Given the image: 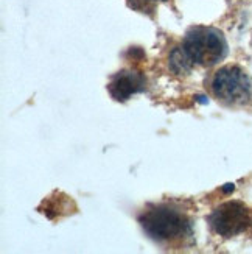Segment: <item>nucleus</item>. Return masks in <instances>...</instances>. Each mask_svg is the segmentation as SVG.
I'll use <instances>...</instances> for the list:
<instances>
[{
	"instance_id": "obj_5",
	"label": "nucleus",
	"mask_w": 252,
	"mask_h": 254,
	"mask_svg": "<svg viewBox=\"0 0 252 254\" xmlns=\"http://www.w3.org/2000/svg\"><path fill=\"white\" fill-rule=\"evenodd\" d=\"M107 89L115 100L125 102L133 94L145 89V78L137 72L122 70L112 76L111 83L107 84Z\"/></svg>"
},
{
	"instance_id": "obj_3",
	"label": "nucleus",
	"mask_w": 252,
	"mask_h": 254,
	"mask_svg": "<svg viewBox=\"0 0 252 254\" xmlns=\"http://www.w3.org/2000/svg\"><path fill=\"white\" fill-rule=\"evenodd\" d=\"M210 87L218 100L229 106L248 105L252 98L251 78L238 65H226L215 72Z\"/></svg>"
},
{
	"instance_id": "obj_7",
	"label": "nucleus",
	"mask_w": 252,
	"mask_h": 254,
	"mask_svg": "<svg viewBox=\"0 0 252 254\" xmlns=\"http://www.w3.org/2000/svg\"><path fill=\"white\" fill-rule=\"evenodd\" d=\"M235 190V186L234 184H226L224 187H223V192L224 193H231V192H234Z\"/></svg>"
},
{
	"instance_id": "obj_2",
	"label": "nucleus",
	"mask_w": 252,
	"mask_h": 254,
	"mask_svg": "<svg viewBox=\"0 0 252 254\" xmlns=\"http://www.w3.org/2000/svg\"><path fill=\"white\" fill-rule=\"evenodd\" d=\"M182 47L187 50L193 63L202 67H212L227 53V44L221 33L205 27H195L189 30Z\"/></svg>"
},
{
	"instance_id": "obj_4",
	"label": "nucleus",
	"mask_w": 252,
	"mask_h": 254,
	"mask_svg": "<svg viewBox=\"0 0 252 254\" xmlns=\"http://www.w3.org/2000/svg\"><path fill=\"white\" fill-rule=\"evenodd\" d=\"M209 223L213 233L231 239L249 229L252 225V211L242 201H227L210 214Z\"/></svg>"
},
{
	"instance_id": "obj_1",
	"label": "nucleus",
	"mask_w": 252,
	"mask_h": 254,
	"mask_svg": "<svg viewBox=\"0 0 252 254\" xmlns=\"http://www.w3.org/2000/svg\"><path fill=\"white\" fill-rule=\"evenodd\" d=\"M145 233L160 244H174L192 234V222L179 209L159 204L145 211L140 217Z\"/></svg>"
},
{
	"instance_id": "obj_8",
	"label": "nucleus",
	"mask_w": 252,
	"mask_h": 254,
	"mask_svg": "<svg viewBox=\"0 0 252 254\" xmlns=\"http://www.w3.org/2000/svg\"><path fill=\"white\" fill-rule=\"evenodd\" d=\"M147 2H165V0H147Z\"/></svg>"
},
{
	"instance_id": "obj_6",
	"label": "nucleus",
	"mask_w": 252,
	"mask_h": 254,
	"mask_svg": "<svg viewBox=\"0 0 252 254\" xmlns=\"http://www.w3.org/2000/svg\"><path fill=\"white\" fill-rule=\"evenodd\" d=\"M168 64H170V69L174 73H189L192 70V67L195 65L193 60L190 58V55L187 53L184 47H174L170 53V58H168Z\"/></svg>"
}]
</instances>
